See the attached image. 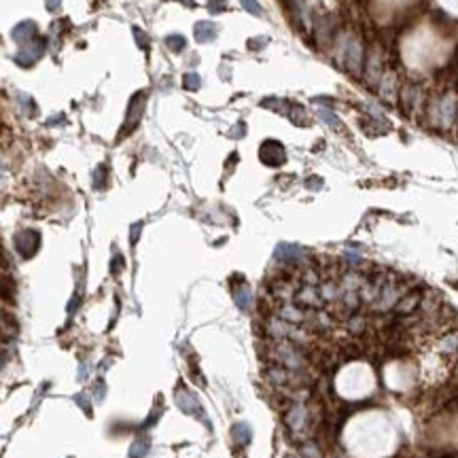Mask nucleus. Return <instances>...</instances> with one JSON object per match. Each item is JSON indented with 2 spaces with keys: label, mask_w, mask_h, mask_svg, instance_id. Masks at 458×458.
<instances>
[{
  "label": "nucleus",
  "mask_w": 458,
  "mask_h": 458,
  "mask_svg": "<svg viewBox=\"0 0 458 458\" xmlns=\"http://www.w3.org/2000/svg\"><path fill=\"white\" fill-rule=\"evenodd\" d=\"M422 295H424V287L410 289L399 301L395 303L392 314H395V316H412V314H416V312H418V308H420Z\"/></svg>",
  "instance_id": "f257e3e1"
},
{
  "label": "nucleus",
  "mask_w": 458,
  "mask_h": 458,
  "mask_svg": "<svg viewBox=\"0 0 458 458\" xmlns=\"http://www.w3.org/2000/svg\"><path fill=\"white\" fill-rule=\"evenodd\" d=\"M284 159H287V153H284L280 142H276V140L263 142V147H261V161L263 164H268L272 168H278L284 164Z\"/></svg>",
  "instance_id": "f03ea898"
},
{
  "label": "nucleus",
  "mask_w": 458,
  "mask_h": 458,
  "mask_svg": "<svg viewBox=\"0 0 458 458\" xmlns=\"http://www.w3.org/2000/svg\"><path fill=\"white\" fill-rule=\"evenodd\" d=\"M422 102H424V94H422L420 85L410 83V85L403 87V91H401V104H403V110L407 113V117H410V113H414L416 106H420Z\"/></svg>",
  "instance_id": "7ed1b4c3"
},
{
  "label": "nucleus",
  "mask_w": 458,
  "mask_h": 458,
  "mask_svg": "<svg viewBox=\"0 0 458 458\" xmlns=\"http://www.w3.org/2000/svg\"><path fill=\"white\" fill-rule=\"evenodd\" d=\"M287 424H289V429L291 431H303L305 429V424H308V410H305L303 405H291L289 407V412H287Z\"/></svg>",
  "instance_id": "20e7f679"
},
{
  "label": "nucleus",
  "mask_w": 458,
  "mask_h": 458,
  "mask_svg": "<svg viewBox=\"0 0 458 458\" xmlns=\"http://www.w3.org/2000/svg\"><path fill=\"white\" fill-rule=\"evenodd\" d=\"M318 295L322 301L327 303H338L342 299V287H340V280L338 278H327L324 282H320V289Z\"/></svg>",
  "instance_id": "39448f33"
},
{
  "label": "nucleus",
  "mask_w": 458,
  "mask_h": 458,
  "mask_svg": "<svg viewBox=\"0 0 458 458\" xmlns=\"http://www.w3.org/2000/svg\"><path fill=\"white\" fill-rule=\"evenodd\" d=\"M176 403H178V407L185 414H191V416H202V405H200V401L195 399V395L193 392H189V390H178L176 392Z\"/></svg>",
  "instance_id": "423d86ee"
},
{
  "label": "nucleus",
  "mask_w": 458,
  "mask_h": 458,
  "mask_svg": "<svg viewBox=\"0 0 458 458\" xmlns=\"http://www.w3.org/2000/svg\"><path fill=\"white\" fill-rule=\"evenodd\" d=\"M15 246H17L19 252L24 254V257L34 254V250L38 248V233L36 231H22L15 238Z\"/></svg>",
  "instance_id": "0eeeda50"
},
{
  "label": "nucleus",
  "mask_w": 458,
  "mask_h": 458,
  "mask_svg": "<svg viewBox=\"0 0 458 458\" xmlns=\"http://www.w3.org/2000/svg\"><path fill=\"white\" fill-rule=\"evenodd\" d=\"M295 299H297V303L303 305V308H314V310H318L320 305L324 303L320 299L316 287H310V284H303V289L297 293V297H295Z\"/></svg>",
  "instance_id": "6e6552de"
},
{
  "label": "nucleus",
  "mask_w": 458,
  "mask_h": 458,
  "mask_svg": "<svg viewBox=\"0 0 458 458\" xmlns=\"http://www.w3.org/2000/svg\"><path fill=\"white\" fill-rule=\"evenodd\" d=\"M346 327H348V331L352 333V335H356V338H359V335H365L367 333V329H369V320H367V316H365V314H361L359 310L356 312H352L348 318H346Z\"/></svg>",
  "instance_id": "1a4fd4ad"
},
{
  "label": "nucleus",
  "mask_w": 458,
  "mask_h": 458,
  "mask_svg": "<svg viewBox=\"0 0 458 458\" xmlns=\"http://www.w3.org/2000/svg\"><path fill=\"white\" fill-rule=\"evenodd\" d=\"M301 257H303V250L297 246V244H278V248H276V259L295 263V261H299Z\"/></svg>",
  "instance_id": "9d476101"
},
{
  "label": "nucleus",
  "mask_w": 458,
  "mask_h": 458,
  "mask_svg": "<svg viewBox=\"0 0 458 458\" xmlns=\"http://www.w3.org/2000/svg\"><path fill=\"white\" fill-rule=\"evenodd\" d=\"M439 352L445 356L458 354V329H452L443 333V338L439 340Z\"/></svg>",
  "instance_id": "9b49d317"
},
{
  "label": "nucleus",
  "mask_w": 458,
  "mask_h": 458,
  "mask_svg": "<svg viewBox=\"0 0 458 458\" xmlns=\"http://www.w3.org/2000/svg\"><path fill=\"white\" fill-rule=\"evenodd\" d=\"M365 354H367V350H365V346L361 342H348L342 348L340 359L342 361H356V359H363Z\"/></svg>",
  "instance_id": "f8f14e48"
},
{
  "label": "nucleus",
  "mask_w": 458,
  "mask_h": 458,
  "mask_svg": "<svg viewBox=\"0 0 458 458\" xmlns=\"http://www.w3.org/2000/svg\"><path fill=\"white\" fill-rule=\"evenodd\" d=\"M231 437H233V441H236L238 445H248L250 439H252V431H250V426L246 422H238L231 429Z\"/></svg>",
  "instance_id": "ddd939ff"
},
{
  "label": "nucleus",
  "mask_w": 458,
  "mask_h": 458,
  "mask_svg": "<svg viewBox=\"0 0 458 458\" xmlns=\"http://www.w3.org/2000/svg\"><path fill=\"white\" fill-rule=\"evenodd\" d=\"M217 36V26L210 24V22H200L195 26V38L198 43H210V40H215Z\"/></svg>",
  "instance_id": "4468645a"
},
{
  "label": "nucleus",
  "mask_w": 458,
  "mask_h": 458,
  "mask_svg": "<svg viewBox=\"0 0 458 458\" xmlns=\"http://www.w3.org/2000/svg\"><path fill=\"white\" fill-rule=\"evenodd\" d=\"M280 314H282L284 320H291V324H297V322L308 320V314H305L301 308H295V305H284Z\"/></svg>",
  "instance_id": "2eb2a0df"
},
{
  "label": "nucleus",
  "mask_w": 458,
  "mask_h": 458,
  "mask_svg": "<svg viewBox=\"0 0 458 458\" xmlns=\"http://www.w3.org/2000/svg\"><path fill=\"white\" fill-rule=\"evenodd\" d=\"M233 297H236V303H238L240 310L246 312V310L252 308V291H250L248 287H240V289H236Z\"/></svg>",
  "instance_id": "dca6fc26"
},
{
  "label": "nucleus",
  "mask_w": 458,
  "mask_h": 458,
  "mask_svg": "<svg viewBox=\"0 0 458 458\" xmlns=\"http://www.w3.org/2000/svg\"><path fill=\"white\" fill-rule=\"evenodd\" d=\"M149 447H151L149 439L140 437V439H136L134 443H132V447H129V458H147Z\"/></svg>",
  "instance_id": "f3484780"
},
{
  "label": "nucleus",
  "mask_w": 458,
  "mask_h": 458,
  "mask_svg": "<svg viewBox=\"0 0 458 458\" xmlns=\"http://www.w3.org/2000/svg\"><path fill=\"white\" fill-rule=\"evenodd\" d=\"M301 454H303V458H322L318 443H314V441H305L301 445Z\"/></svg>",
  "instance_id": "a211bd4d"
},
{
  "label": "nucleus",
  "mask_w": 458,
  "mask_h": 458,
  "mask_svg": "<svg viewBox=\"0 0 458 458\" xmlns=\"http://www.w3.org/2000/svg\"><path fill=\"white\" fill-rule=\"evenodd\" d=\"M166 45L172 51H182V49H185V38H182L180 34H172V36L166 38Z\"/></svg>",
  "instance_id": "6ab92c4d"
},
{
  "label": "nucleus",
  "mask_w": 458,
  "mask_h": 458,
  "mask_svg": "<svg viewBox=\"0 0 458 458\" xmlns=\"http://www.w3.org/2000/svg\"><path fill=\"white\" fill-rule=\"evenodd\" d=\"M320 119L324 121V123L327 125H331V127H342V123H340V119L335 117L331 110H320Z\"/></svg>",
  "instance_id": "aec40b11"
},
{
  "label": "nucleus",
  "mask_w": 458,
  "mask_h": 458,
  "mask_svg": "<svg viewBox=\"0 0 458 458\" xmlns=\"http://www.w3.org/2000/svg\"><path fill=\"white\" fill-rule=\"evenodd\" d=\"M242 3V7L246 9L248 13H252V15H261L263 13V9H261V5L257 3V0H240Z\"/></svg>",
  "instance_id": "412c9836"
},
{
  "label": "nucleus",
  "mask_w": 458,
  "mask_h": 458,
  "mask_svg": "<svg viewBox=\"0 0 458 458\" xmlns=\"http://www.w3.org/2000/svg\"><path fill=\"white\" fill-rule=\"evenodd\" d=\"M185 89H191V91L200 89V77L198 75H187L185 77Z\"/></svg>",
  "instance_id": "4be33fe9"
},
{
  "label": "nucleus",
  "mask_w": 458,
  "mask_h": 458,
  "mask_svg": "<svg viewBox=\"0 0 458 458\" xmlns=\"http://www.w3.org/2000/svg\"><path fill=\"white\" fill-rule=\"evenodd\" d=\"M75 401H77V405H79V407H83V412H85L87 416H91V405H89V401H87V397H85V395H77V397H75Z\"/></svg>",
  "instance_id": "5701e85b"
},
{
  "label": "nucleus",
  "mask_w": 458,
  "mask_h": 458,
  "mask_svg": "<svg viewBox=\"0 0 458 458\" xmlns=\"http://www.w3.org/2000/svg\"><path fill=\"white\" fill-rule=\"evenodd\" d=\"M210 11L212 13H219V11H223V9H225V0H210Z\"/></svg>",
  "instance_id": "b1692460"
},
{
  "label": "nucleus",
  "mask_w": 458,
  "mask_h": 458,
  "mask_svg": "<svg viewBox=\"0 0 458 458\" xmlns=\"http://www.w3.org/2000/svg\"><path fill=\"white\" fill-rule=\"evenodd\" d=\"M140 229H142V223H136L134 227H132V233H129V242L136 244L138 242V236H140Z\"/></svg>",
  "instance_id": "393cba45"
},
{
  "label": "nucleus",
  "mask_w": 458,
  "mask_h": 458,
  "mask_svg": "<svg viewBox=\"0 0 458 458\" xmlns=\"http://www.w3.org/2000/svg\"><path fill=\"white\" fill-rule=\"evenodd\" d=\"M134 36H136V40H138V45H140L142 49H147V36L142 34L140 28H134Z\"/></svg>",
  "instance_id": "a878e982"
},
{
  "label": "nucleus",
  "mask_w": 458,
  "mask_h": 458,
  "mask_svg": "<svg viewBox=\"0 0 458 458\" xmlns=\"http://www.w3.org/2000/svg\"><path fill=\"white\" fill-rule=\"evenodd\" d=\"M104 390H106V386H104V382L100 380V382L96 384V399H98V401L104 399Z\"/></svg>",
  "instance_id": "bb28decb"
},
{
  "label": "nucleus",
  "mask_w": 458,
  "mask_h": 458,
  "mask_svg": "<svg viewBox=\"0 0 458 458\" xmlns=\"http://www.w3.org/2000/svg\"><path fill=\"white\" fill-rule=\"evenodd\" d=\"M346 261L352 263V266H359V263H361V257H359V254H354V252H346Z\"/></svg>",
  "instance_id": "cd10ccee"
},
{
  "label": "nucleus",
  "mask_w": 458,
  "mask_h": 458,
  "mask_svg": "<svg viewBox=\"0 0 458 458\" xmlns=\"http://www.w3.org/2000/svg\"><path fill=\"white\" fill-rule=\"evenodd\" d=\"M57 7H59V0H47V9H49V11H55Z\"/></svg>",
  "instance_id": "c85d7f7f"
},
{
  "label": "nucleus",
  "mask_w": 458,
  "mask_h": 458,
  "mask_svg": "<svg viewBox=\"0 0 458 458\" xmlns=\"http://www.w3.org/2000/svg\"><path fill=\"white\" fill-rule=\"evenodd\" d=\"M79 380H87V365L79 367Z\"/></svg>",
  "instance_id": "c756f323"
},
{
  "label": "nucleus",
  "mask_w": 458,
  "mask_h": 458,
  "mask_svg": "<svg viewBox=\"0 0 458 458\" xmlns=\"http://www.w3.org/2000/svg\"><path fill=\"white\" fill-rule=\"evenodd\" d=\"M454 380H458V361H456V367H454Z\"/></svg>",
  "instance_id": "7c9ffc66"
}]
</instances>
